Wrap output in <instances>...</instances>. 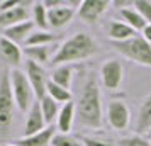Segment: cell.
I'll use <instances>...</instances> for the list:
<instances>
[{
  "instance_id": "obj_1",
  "label": "cell",
  "mask_w": 151,
  "mask_h": 146,
  "mask_svg": "<svg viewBox=\"0 0 151 146\" xmlns=\"http://www.w3.org/2000/svg\"><path fill=\"white\" fill-rule=\"evenodd\" d=\"M76 105V121L78 126L88 129H100L104 126V112H102V97L100 87L93 75H88L83 83L82 93L78 97Z\"/></svg>"
},
{
  "instance_id": "obj_2",
  "label": "cell",
  "mask_w": 151,
  "mask_h": 146,
  "mask_svg": "<svg viewBox=\"0 0 151 146\" xmlns=\"http://www.w3.org/2000/svg\"><path fill=\"white\" fill-rule=\"evenodd\" d=\"M99 46L97 41L87 32H76L71 37L65 39L60 44V48L53 56L51 63L60 66V65H71L76 61H83L88 60L92 56L97 55Z\"/></svg>"
},
{
  "instance_id": "obj_3",
  "label": "cell",
  "mask_w": 151,
  "mask_h": 146,
  "mask_svg": "<svg viewBox=\"0 0 151 146\" xmlns=\"http://www.w3.org/2000/svg\"><path fill=\"white\" fill-rule=\"evenodd\" d=\"M110 44L119 55L127 58L129 61L151 68V44L144 39L143 36H134V37H131L127 41L110 42Z\"/></svg>"
},
{
  "instance_id": "obj_4",
  "label": "cell",
  "mask_w": 151,
  "mask_h": 146,
  "mask_svg": "<svg viewBox=\"0 0 151 146\" xmlns=\"http://www.w3.org/2000/svg\"><path fill=\"white\" fill-rule=\"evenodd\" d=\"M15 99L10 85V70H5L0 78V136H7L14 122Z\"/></svg>"
},
{
  "instance_id": "obj_5",
  "label": "cell",
  "mask_w": 151,
  "mask_h": 146,
  "mask_svg": "<svg viewBox=\"0 0 151 146\" xmlns=\"http://www.w3.org/2000/svg\"><path fill=\"white\" fill-rule=\"evenodd\" d=\"M10 85H12V92H14L15 105L21 112H27L32 104H34V90L32 85L29 82L26 71H22L19 68L10 70Z\"/></svg>"
},
{
  "instance_id": "obj_6",
  "label": "cell",
  "mask_w": 151,
  "mask_h": 146,
  "mask_svg": "<svg viewBox=\"0 0 151 146\" xmlns=\"http://www.w3.org/2000/svg\"><path fill=\"white\" fill-rule=\"evenodd\" d=\"M124 80V66L119 60H107L100 66V83L105 90L117 92Z\"/></svg>"
},
{
  "instance_id": "obj_7",
  "label": "cell",
  "mask_w": 151,
  "mask_h": 146,
  "mask_svg": "<svg viewBox=\"0 0 151 146\" xmlns=\"http://www.w3.org/2000/svg\"><path fill=\"white\" fill-rule=\"evenodd\" d=\"M107 122L114 131H124L131 124V111L121 99H114L107 104Z\"/></svg>"
},
{
  "instance_id": "obj_8",
  "label": "cell",
  "mask_w": 151,
  "mask_h": 146,
  "mask_svg": "<svg viewBox=\"0 0 151 146\" xmlns=\"http://www.w3.org/2000/svg\"><path fill=\"white\" fill-rule=\"evenodd\" d=\"M26 75H27L29 82L32 85V90H34V95L37 100H42L46 97V85H48V73L46 70L42 68V65L36 61H31L27 60L26 61Z\"/></svg>"
},
{
  "instance_id": "obj_9",
  "label": "cell",
  "mask_w": 151,
  "mask_h": 146,
  "mask_svg": "<svg viewBox=\"0 0 151 146\" xmlns=\"http://www.w3.org/2000/svg\"><path fill=\"white\" fill-rule=\"evenodd\" d=\"M110 5H112L110 0H83L80 4V9L76 10V15L85 24H95L109 10Z\"/></svg>"
},
{
  "instance_id": "obj_10",
  "label": "cell",
  "mask_w": 151,
  "mask_h": 146,
  "mask_svg": "<svg viewBox=\"0 0 151 146\" xmlns=\"http://www.w3.org/2000/svg\"><path fill=\"white\" fill-rule=\"evenodd\" d=\"M48 124L44 121V116H42V109H41V102L36 100L32 107L27 111V116H26V121H24V131H22V136H32V134H37L41 132L42 129H46Z\"/></svg>"
},
{
  "instance_id": "obj_11",
  "label": "cell",
  "mask_w": 151,
  "mask_h": 146,
  "mask_svg": "<svg viewBox=\"0 0 151 146\" xmlns=\"http://www.w3.org/2000/svg\"><path fill=\"white\" fill-rule=\"evenodd\" d=\"M34 2H19V5L10 10H5V12H0V27L7 29L10 26H15V24H21V22L29 21V12L26 5H32Z\"/></svg>"
},
{
  "instance_id": "obj_12",
  "label": "cell",
  "mask_w": 151,
  "mask_h": 146,
  "mask_svg": "<svg viewBox=\"0 0 151 146\" xmlns=\"http://www.w3.org/2000/svg\"><path fill=\"white\" fill-rule=\"evenodd\" d=\"M76 10L73 7H70V4L66 2V5L63 7H56L48 10V21H49V27L51 29H63L66 27L70 22L73 21Z\"/></svg>"
},
{
  "instance_id": "obj_13",
  "label": "cell",
  "mask_w": 151,
  "mask_h": 146,
  "mask_svg": "<svg viewBox=\"0 0 151 146\" xmlns=\"http://www.w3.org/2000/svg\"><path fill=\"white\" fill-rule=\"evenodd\" d=\"M56 134V126H48L46 129H42L37 134L32 136H22L17 141H14V145L17 146H51V141Z\"/></svg>"
},
{
  "instance_id": "obj_14",
  "label": "cell",
  "mask_w": 151,
  "mask_h": 146,
  "mask_svg": "<svg viewBox=\"0 0 151 146\" xmlns=\"http://www.w3.org/2000/svg\"><path fill=\"white\" fill-rule=\"evenodd\" d=\"M58 48H60V44H46V46H27L22 51H24V55L27 56L31 61L44 65V63H51V60L56 55Z\"/></svg>"
},
{
  "instance_id": "obj_15",
  "label": "cell",
  "mask_w": 151,
  "mask_h": 146,
  "mask_svg": "<svg viewBox=\"0 0 151 146\" xmlns=\"http://www.w3.org/2000/svg\"><path fill=\"white\" fill-rule=\"evenodd\" d=\"M36 31V24L32 21H26L21 22V24H15V26H10V27L4 29V37H7L9 41L15 42H26L27 37Z\"/></svg>"
},
{
  "instance_id": "obj_16",
  "label": "cell",
  "mask_w": 151,
  "mask_h": 146,
  "mask_svg": "<svg viewBox=\"0 0 151 146\" xmlns=\"http://www.w3.org/2000/svg\"><path fill=\"white\" fill-rule=\"evenodd\" d=\"M107 36H109L110 42H121V41H127L131 37H134L136 34V31L127 26L124 21H116V19H112V21L107 24Z\"/></svg>"
},
{
  "instance_id": "obj_17",
  "label": "cell",
  "mask_w": 151,
  "mask_h": 146,
  "mask_svg": "<svg viewBox=\"0 0 151 146\" xmlns=\"http://www.w3.org/2000/svg\"><path fill=\"white\" fill-rule=\"evenodd\" d=\"M22 55L24 51L19 48V44L9 41L7 37H0V58L7 65H12V66H19L22 61Z\"/></svg>"
},
{
  "instance_id": "obj_18",
  "label": "cell",
  "mask_w": 151,
  "mask_h": 146,
  "mask_svg": "<svg viewBox=\"0 0 151 146\" xmlns=\"http://www.w3.org/2000/svg\"><path fill=\"white\" fill-rule=\"evenodd\" d=\"M75 121H76V105L71 100L68 104L61 105V111H60L58 121H56V129H58V132L70 134L71 127L75 124Z\"/></svg>"
},
{
  "instance_id": "obj_19",
  "label": "cell",
  "mask_w": 151,
  "mask_h": 146,
  "mask_svg": "<svg viewBox=\"0 0 151 146\" xmlns=\"http://www.w3.org/2000/svg\"><path fill=\"white\" fill-rule=\"evenodd\" d=\"M136 131L137 134L143 132H151V93L148 97H144L143 104L137 112V121H136Z\"/></svg>"
},
{
  "instance_id": "obj_20",
  "label": "cell",
  "mask_w": 151,
  "mask_h": 146,
  "mask_svg": "<svg viewBox=\"0 0 151 146\" xmlns=\"http://www.w3.org/2000/svg\"><path fill=\"white\" fill-rule=\"evenodd\" d=\"M55 83H58L60 87L70 90L71 88V82H73V68L71 65H60L51 71V78Z\"/></svg>"
},
{
  "instance_id": "obj_21",
  "label": "cell",
  "mask_w": 151,
  "mask_h": 146,
  "mask_svg": "<svg viewBox=\"0 0 151 146\" xmlns=\"http://www.w3.org/2000/svg\"><path fill=\"white\" fill-rule=\"evenodd\" d=\"M58 41V34H53L51 31H39L36 29L32 34L24 42V48L27 46H46V44H55Z\"/></svg>"
},
{
  "instance_id": "obj_22",
  "label": "cell",
  "mask_w": 151,
  "mask_h": 146,
  "mask_svg": "<svg viewBox=\"0 0 151 146\" xmlns=\"http://www.w3.org/2000/svg\"><path fill=\"white\" fill-rule=\"evenodd\" d=\"M41 102V109H42V116H44V121H46V124L48 126H53L55 121H58V116H60V111H61V107L60 104L53 100V99L46 95V97L39 100Z\"/></svg>"
},
{
  "instance_id": "obj_23",
  "label": "cell",
  "mask_w": 151,
  "mask_h": 146,
  "mask_svg": "<svg viewBox=\"0 0 151 146\" xmlns=\"http://www.w3.org/2000/svg\"><path fill=\"white\" fill-rule=\"evenodd\" d=\"M32 22L36 24V29H39V31H49L48 9L44 5V2H34L32 4Z\"/></svg>"
},
{
  "instance_id": "obj_24",
  "label": "cell",
  "mask_w": 151,
  "mask_h": 146,
  "mask_svg": "<svg viewBox=\"0 0 151 146\" xmlns=\"http://www.w3.org/2000/svg\"><path fill=\"white\" fill-rule=\"evenodd\" d=\"M46 93H48L53 100H56L58 104L65 105V104H68V102H71V92L66 90V88H63V87H60V85L55 83L53 80H49L48 85H46Z\"/></svg>"
},
{
  "instance_id": "obj_25",
  "label": "cell",
  "mask_w": 151,
  "mask_h": 146,
  "mask_svg": "<svg viewBox=\"0 0 151 146\" xmlns=\"http://www.w3.org/2000/svg\"><path fill=\"white\" fill-rule=\"evenodd\" d=\"M121 17H122L124 22H126L127 26H131L136 32L137 31H143V29L146 27V24H148L134 9H122V10H121Z\"/></svg>"
},
{
  "instance_id": "obj_26",
  "label": "cell",
  "mask_w": 151,
  "mask_h": 146,
  "mask_svg": "<svg viewBox=\"0 0 151 146\" xmlns=\"http://www.w3.org/2000/svg\"><path fill=\"white\" fill-rule=\"evenodd\" d=\"M117 146H151V141L148 136H143V134H131L119 139Z\"/></svg>"
},
{
  "instance_id": "obj_27",
  "label": "cell",
  "mask_w": 151,
  "mask_h": 146,
  "mask_svg": "<svg viewBox=\"0 0 151 146\" xmlns=\"http://www.w3.org/2000/svg\"><path fill=\"white\" fill-rule=\"evenodd\" d=\"M51 146H83L80 138H75L71 134H63V132H56Z\"/></svg>"
},
{
  "instance_id": "obj_28",
  "label": "cell",
  "mask_w": 151,
  "mask_h": 146,
  "mask_svg": "<svg viewBox=\"0 0 151 146\" xmlns=\"http://www.w3.org/2000/svg\"><path fill=\"white\" fill-rule=\"evenodd\" d=\"M132 9H134L148 24H151V0H134Z\"/></svg>"
},
{
  "instance_id": "obj_29",
  "label": "cell",
  "mask_w": 151,
  "mask_h": 146,
  "mask_svg": "<svg viewBox=\"0 0 151 146\" xmlns=\"http://www.w3.org/2000/svg\"><path fill=\"white\" fill-rule=\"evenodd\" d=\"M80 141L83 146H116L112 141H105V139H99L93 136H80Z\"/></svg>"
},
{
  "instance_id": "obj_30",
  "label": "cell",
  "mask_w": 151,
  "mask_h": 146,
  "mask_svg": "<svg viewBox=\"0 0 151 146\" xmlns=\"http://www.w3.org/2000/svg\"><path fill=\"white\" fill-rule=\"evenodd\" d=\"M44 5H46V9H48V10H51V9L66 5V0H44Z\"/></svg>"
},
{
  "instance_id": "obj_31",
  "label": "cell",
  "mask_w": 151,
  "mask_h": 146,
  "mask_svg": "<svg viewBox=\"0 0 151 146\" xmlns=\"http://www.w3.org/2000/svg\"><path fill=\"white\" fill-rule=\"evenodd\" d=\"M19 5V2L15 0H5V2H0V12H5V10H10Z\"/></svg>"
},
{
  "instance_id": "obj_32",
  "label": "cell",
  "mask_w": 151,
  "mask_h": 146,
  "mask_svg": "<svg viewBox=\"0 0 151 146\" xmlns=\"http://www.w3.org/2000/svg\"><path fill=\"white\" fill-rule=\"evenodd\" d=\"M141 36H143L144 39L151 44V24H146V27L141 31Z\"/></svg>"
},
{
  "instance_id": "obj_33",
  "label": "cell",
  "mask_w": 151,
  "mask_h": 146,
  "mask_svg": "<svg viewBox=\"0 0 151 146\" xmlns=\"http://www.w3.org/2000/svg\"><path fill=\"white\" fill-rule=\"evenodd\" d=\"M132 4H134V2H124V0H114V2H112V5L121 7V10H122V9H126L124 5H131V7H132Z\"/></svg>"
},
{
  "instance_id": "obj_34",
  "label": "cell",
  "mask_w": 151,
  "mask_h": 146,
  "mask_svg": "<svg viewBox=\"0 0 151 146\" xmlns=\"http://www.w3.org/2000/svg\"><path fill=\"white\" fill-rule=\"evenodd\" d=\"M4 146H17V145H4Z\"/></svg>"
},
{
  "instance_id": "obj_35",
  "label": "cell",
  "mask_w": 151,
  "mask_h": 146,
  "mask_svg": "<svg viewBox=\"0 0 151 146\" xmlns=\"http://www.w3.org/2000/svg\"><path fill=\"white\" fill-rule=\"evenodd\" d=\"M148 138H150V141H151V132H150V136H148Z\"/></svg>"
}]
</instances>
